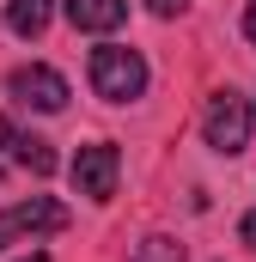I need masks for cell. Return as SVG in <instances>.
I'll return each mask as SVG.
<instances>
[{"label":"cell","mask_w":256,"mask_h":262,"mask_svg":"<svg viewBox=\"0 0 256 262\" xmlns=\"http://www.w3.org/2000/svg\"><path fill=\"white\" fill-rule=\"evenodd\" d=\"M86 73H92V92L104 104H134L146 92V61H140V49H122V43H98Z\"/></svg>","instance_id":"6da1fadb"},{"label":"cell","mask_w":256,"mask_h":262,"mask_svg":"<svg viewBox=\"0 0 256 262\" xmlns=\"http://www.w3.org/2000/svg\"><path fill=\"white\" fill-rule=\"evenodd\" d=\"M250 122H256V116H250V98H238L232 85H226V92H214V98H207V110H201V134H207V146H214V152H226V159L250 146Z\"/></svg>","instance_id":"7a4b0ae2"},{"label":"cell","mask_w":256,"mask_h":262,"mask_svg":"<svg viewBox=\"0 0 256 262\" xmlns=\"http://www.w3.org/2000/svg\"><path fill=\"white\" fill-rule=\"evenodd\" d=\"M67 177H73V189H79L86 201H110L116 195V177H122V152H116L110 140H92V146L73 152Z\"/></svg>","instance_id":"3957f363"},{"label":"cell","mask_w":256,"mask_h":262,"mask_svg":"<svg viewBox=\"0 0 256 262\" xmlns=\"http://www.w3.org/2000/svg\"><path fill=\"white\" fill-rule=\"evenodd\" d=\"M6 92H12V104H25V110H43V116H55V110H67V79L55 73V67L31 61V67H12V79H6Z\"/></svg>","instance_id":"277c9868"},{"label":"cell","mask_w":256,"mask_h":262,"mask_svg":"<svg viewBox=\"0 0 256 262\" xmlns=\"http://www.w3.org/2000/svg\"><path fill=\"white\" fill-rule=\"evenodd\" d=\"M67 226V207L49 195H31V201H12L0 207V250L18 244V238H37V232H61Z\"/></svg>","instance_id":"5b68a950"},{"label":"cell","mask_w":256,"mask_h":262,"mask_svg":"<svg viewBox=\"0 0 256 262\" xmlns=\"http://www.w3.org/2000/svg\"><path fill=\"white\" fill-rule=\"evenodd\" d=\"M0 146H6V152H12V159H18V165H25V171H37V177H49V171H55V165H61V159H55V146H49V140H43V134H31V128H18V122H12V116H0Z\"/></svg>","instance_id":"8992f818"},{"label":"cell","mask_w":256,"mask_h":262,"mask_svg":"<svg viewBox=\"0 0 256 262\" xmlns=\"http://www.w3.org/2000/svg\"><path fill=\"white\" fill-rule=\"evenodd\" d=\"M61 12H67V25H73V31H98V37L128 25V0H67Z\"/></svg>","instance_id":"52a82bcc"},{"label":"cell","mask_w":256,"mask_h":262,"mask_svg":"<svg viewBox=\"0 0 256 262\" xmlns=\"http://www.w3.org/2000/svg\"><path fill=\"white\" fill-rule=\"evenodd\" d=\"M49 12H55V0H6V31L12 37H43Z\"/></svg>","instance_id":"ba28073f"},{"label":"cell","mask_w":256,"mask_h":262,"mask_svg":"<svg viewBox=\"0 0 256 262\" xmlns=\"http://www.w3.org/2000/svg\"><path fill=\"white\" fill-rule=\"evenodd\" d=\"M128 262H183V244H177V238H146Z\"/></svg>","instance_id":"9c48e42d"},{"label":"cell","mask_w":256,"mask_h":262,"mask_svg":"<svg viewBox=\"0 0 256 262\" xmlns=\"http://www.w3.org/2000/svg\"><path fill=\"white\" fill-rule=\"evenodd\" d=\"M183 6H189V0H146V12H153V18H177Z\"/></svg>","instance_id":"30bf717a"},{"label":"cell","mask_w":256,"mask_h":262,"mask_svg":"<svg viewBox=\"0 0 256 262\" xmlns=\"http://www.w3.org/2000/svg\"><path fill=\"white\" fill-rule=\"evenodd\" d=\"M238 238H244V244H250V250H256V207H250V213H244V226H238Z\"/></svg>","instance_id":"8fae6325"},{"label":"cell","mask_w":256,"mask_h":262,"mask_svg":"<svg viewBox=\"0 0 256 262\" xmlns=\"http://www.w3.org/2000/svg\"><path fill=\"white\" fill-rule=\"evenodd\" d=\"M244 37H250V43H256V0H250V6H244Z\"/></svg>","instance_id":"7c38bea8"},{"label":"cell","mask_w":256,"mask_h":262,"mask_svg":"<svg viewBox=\"0 0 256 262\" xmlns=\"http://www.w3.org/2000/svg\"><path fill=\"white\" fill-rule=\"evenodd\" d=\"M25 262H49V256H25Z\"/></svg>","instance_id":"4fadbf2b"}]
</instances>
